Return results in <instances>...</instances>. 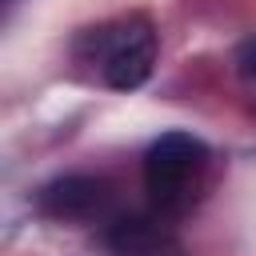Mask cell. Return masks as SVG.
<instances>
[{"label": "cell", "instance_id": "7a4b0ae2", "mask_svg": "<svg viewBox=\"0 0 256 256\" xmlns=\"http://www.w3.org/2000/svg\"><path fill=\"white\" fill-rule=\"evenodd\" d=\"M96 44H100V72L108 88L132 92L152 76L156 28L148 16H124L108 28H96Z\"/></svg>", "mask_w": 256, "mask_h": 256}, {"label": "cell", "instance_id": "3957f363", "mask_svg": "<svg viewBox=\"0 0 256 256\" xmlns=\"http://www.w3.org/2000/svg\"><path fill=\"white\" fill-rule=\"evenodd\" d=\"M112 204V188L108 180L100 176H56L48 180L40 192H36V208L52 220H72V224H84V220H96L104 208Z\"/></svg>", "mask_w": 256, "mask_h": 256}, {"label": "cell", "instance_id": "5b68a950", "mask_svg": "<svg viewBox=\"0 0 256 256\" xmlns=\"http://www.w3.org/2000/svg\"><path fill=\"white\" fill-rule=\"evenodd\" d=\"M236 68H240V76H252L256 80V36L236 48Z\"/></svg>", "mask_w": 256, "mask_h": 256}, {"label": "cell", "instance_id": "6da1fadb", "mask_svg": "<svg viewBox=\"0 0 256 256\" xmlns=\"http://www.w3.org/2000/svg\"><path fill=\"white\" fill-rule=\"evenodd\" d=\"M208 172V148L192 132H164L144 152V188L164 216H180L200 196Z\"/></svg>", "mask_w": 256, "mask_h": 256}, {"label": "cell", "instance_id": "8992f818", "mask_svg": "<svg viewBox=\"0 0 256 256\" xmlns=\"http://www.w3.org/2000/svg\"><path fill=\"white\" fill-rule=\"evenodd\" d=\"M156 256H176V252H168V248H164V252H156Z\"/></svg>", "mask_w": 256, "mask_h": 256}, {"label": "cell", "instance_id": "277c9868", "mask_svg": "<svg viewBox=\"0 0 256 256\" xmlns=\"http://www.w3.org/2000/svg\"><path fill=\"white\" fill-rule=\"evenodd\" d=\"M104 244L112 256H156L168 248V232L156 216H120L108 224Z\"/></svg>", "mask_w": 256, "mask_h": 256}]
</instances>
